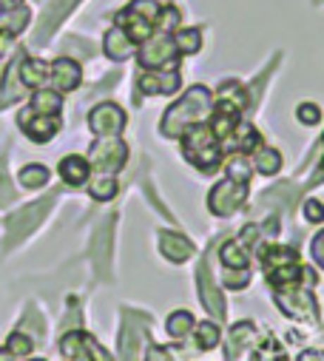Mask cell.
Wrapping results in <instances>:
<instances>
[{"label":"cell","instance_id":"cell-11","mask_svg":"<svg viewBox=\"0 0 324 361\" xmlns=\"http://www.w3.org/2000/svg\"><path fill=\"white\" fill-rule=\"evenodd\" d=\"M145 319L142 316H134V313H125L123 319V333H120V355L125 361H139V344L145 338Z\"/></svg>","mask_w":324,"mask_h":361},{"label":"cell","instance_id":"cell-13","mask_svg":"<svg viewBox=\"0 0 324 361\" xmlns=\"http://www.w3.org/2000/svg\"><path fill=\"white\" fill-rule=\"evenodd\" d=\"M180 71L174 68H156V71H145L139 77V92L145 94H174L177 88H180Z\"/></svg>","mask_w":324,"mask_h":361},{"label":"cell","instance_id":"cell-6","mask_svg":"<svg viewBox=\"0 0 324 361\" xmlns=\"http://www.w3.org/2000/svg\"><path fill=\"white\" fill-rule=\"evenodd\" d=\"M128 159V145L120 137H100L89 151V165H94L100 173H117Z\"/></svg>","mask_w":324,"mask_h":361},{"label":"cell","instance_id":"cell-9","mask_svg":"<svg viewBox=\"0 0 324 361\" xmlns=\"http://www.w3.org/2000/svg\"><path fill=\"white\" fill-rule=\"evenodd\" d=\"M89 128L97 137H117L125 128V111L117 103H100L89 114Z\"/></svg>","mask_w":324,"mask_h":361},{"label":"cell","instance_id":"cell-25","mask_svg":"<svg viewBox=\"0 0 324 361\" xmlns=\"http://www.w3.org/2000/svg\"><path fill=\"white\" fill-rule=\"evenodd\" d=\"M18 179H20L23 188H43L49 183V168L46 165H26L18 173Z\"/></svg>","mask_w":324,"mask_h":361},{"label":"cell","instance_id":"cell-22","mask_svg":"<svg viewBox=\"0 0 324 361\" xmlns=\"http://www.w3.org/2000/svg\"><path fill=\"white\" fill-rule=\"evenodd\" d=\"M32 111H37V114H60V109H63V94L60 92H35V97H32V106H29Z\"/></svg>","mask_w":324,"mask_h":361},{"label":"cell","instance_id":"cell-19","mask_svg":"<svg viewBox=\"0 0 324 361\" xmlns=\"http://www.w3.org/2000/svg\"><path fill=\"white\" fill-rule=\"evenodd\" d=\"M89 159H83V157H77V154H68V157H63L60 159V176H63V183H68V185H83L86 179H89Z\"/></svg>","mask_w":324,"mask_h":361},{"label":"cell","instance_id":"cell-10","mask_svg":"<svg viewBox=\"0 0 324 361\" xmlns=\"http://www.w3.org/2000/svg\"><path fill=\"white\" fill-rule=\"evenodd\" d=\"M18 123H20V128L26 131V137L32 142H49L60 131V117L57 114H37L32 109H23Z\"/></svg>","mask_w":324,"mask_h":361},{"label":"cell","instance_id":"cell-37","mask_svg":"<svg viewBox=\"0 0 324 361\" xmlns=\"http://www.w3.org/2000/svg\"><path fill=\"white\" fill-rule=\"evenodd\" d=\"M12 40H15V32H9V29H4V26H0V57H4V54L9 51Z\"/></svg>","mask_w":324,"mask_h":361},{"label":"cell","instance_id":"cell-34","mask_svg":"<svg viewBox=\"0 0 324 361\" xmlns=\"http://www.w3.org/2000/svg\"><path fill=\"white\" fill-rule=\"evenodd\" d=\"M12 200H15V191H12L9 179H6V165L0 162V205H4V202H12Z\"/></svg>","mask_w":324,"mask_h":361},{"label":"cell","instance_id":"cell-16","mask_svg":"<svg viewBox=\"0 0 324 361\" xmlns=\"http://www.w3.org/2000/svg\"><path fill=\"white\" fill-rule=\"evenodd\" d=\"M256 344V324L254 322H242L230 330V338H228V361H236L248 347Z\"/></svg>","mask_w":324,"mask_h":361},{"label":"cell","instance_id":"cell-35","mask_svg":"<svg viewBox=\"0 0 324 361\" xmlns=\"http://www.w3.org/2000/svg\"><path fill=\"white\" fill-rule=\"evenodd\" d=\"M304 216H307L310 222H324V205L316 202V200H307V202H304Z\"/></svg>","mask_w":324,"mask_h":361},{"label":"cell","instance_id":"cell-32","mask_svg":"<svg viewBox=\"0 0 324 361\" xmlns=\"http://www.w3.org/2000/svg\"><path fill=\"white\" fill-rule=\"evenodd\" d=\"M248 282H251V274H248V267H242V270H228V276H225V285L228 288H248Z\"/></svg>","mask_w":324,"mask_h":361},{"label":"cell","instance_id":"cell-21","mask_svg":"<svg viewBox=\"0 0 324 361\" xmlns=\"http://www.w3.org/2000/svg\"><path fill=\"white\" fill-rule=\"evenodd\" d=\"M219 256H222V264H225L228 270H230V267H236V270L248 267V250H245V242H242V239L228 242V245L219 250Z\"/></svg>","mask_w":324,"mask_h":361},{"label":"cell","instance_id":"cell-4","mask_svg":"<svg viewBox=\"0 0 324 361\" xmlns=\"http://www.w3.org/2000/svg\"><path fill=\"white\" fill-rule=\"evenodd\" d=\"M177 57H180V49L174 43V37L166 32V35H156V37H148L137 54L139 66L148 68V71H156V68H174L177 66Z\"/></svg>","mask_w":324,"mask_h":361},{"label":"cell","instance_id":"cell-15","mask_svg":"<svg viewBox=\"0 0 324 361\" xmlns=\"http://www.w3.org/2000/svg\"><path fill=\"white\" fill-rule=\"evenodd\" d=\"M49 205H51V200H46V202H32V205H26V208H20L15 216H9V233H12V239H18V236H23V233H29L37 222H40V216L49 211Z\"/></svg>","mask_w":324,"mask_h":361},{"label":"cell","instance_id":"cell-17","mask_svg":"<svg viewBox=\"0 0 324 361\" xmlns=\"http://www.w3.org/2000/svg\"><path fill=\"white\" fill-rule=\"evenodd\" d=\"M159 247H162V256L171 259V262H185L194 253V245L185 236L171 233V231H162L159 233Z\"/></svg>","mask_w":324,"mask_h":361},{"label":"cell","instance_id":"cell-7","mask_svg":"<svg viewBox=\"0 0 324 361\" xmlns=\"http://www.w3.org/2000/svg\"><path fill=\"white\" fill-rule=\"evenodd\" d=\"M60 353H63L66 361H111L108 350L100 347V344L94 341V336L80 333V330L63 336V341H60Z\"/></svg>","mask_w":324,"mask_h":361},{"label":"cell","instance_id":"cell-24","mask_svg":"<svg viewBox=\"0 0 324 361\" xmlns=\"http://www.w3.org/2000/svg\"><path fill=\"white\" fill-rule=\"evenodd\" d=\"M191 327H194V316H191L188 310H177V313H171L168 322H166V330H168L171 338H185V336L191 333Z\"/></svg>","mask_w":324,"mask_h":361},{"label":"cell","instance_id":"cell-23","mask_svg":"<svg viewBox=\"0 0 324 361\" xmlns=\"http://www.w3.org/2000/svg\"><path fill=\"white\" fill-rule=\"evenodd\" d=\"M279 168H282V154H279L276 148L259 145V148H256V171L265 173V176H273Z\"/></svg>","mask_w":324,"mask_h":361},{"label":"cell","instance_id":"cell-36","mask_svg":"<svg viewBox=\"0 0 324 361\" xmlns=\"http://www.w3.org/2000/svg\"><path fill=\"white\" fill-rule=\"evenodd\" d=\"M313 259H316V262L324 267V231H321V233L313 239Z\"/></svg>","mask_w":324,"mask_h":361},{"label":"cell","instance_id":"cell-18","mask_svg":"<svg viewBox=\"0 0 324 361\" xmlns=\"http://www.w3.org/2000/svg\"><path fill=\"white\" fill-rule=\"evenodd\" d=\"M106 54L111 57V60H117V63H123V60H128L131 54H134V40L120 29V26H114V29H108L106 32Z\"/></svg>","mask_w":324,"mask_h":361},{"label":"cell","instance_id":"cell-26","mask_svg":"<svg viewBox=\"0 0 324 361\" xmlns=\"http://www.w3.org/2000/svg\"><path fill=\"white\" fill-rule=\"evenodd\" d=\"M89 194H92L97 202H108V200H114V197H117V183H114V176H108V173L97 176L94 183L89 185Z\"/></svg>","mask_w":324,"mask_h":361},{"label":"cell","instance_id":"cell-33","mask_svg":"<svg viewBox=\"0 0 324 361\" xmlns=\"http://www.w3.org/2000/svg\"><path fill=\"white\" fill-rule=\"evenodd\" d=\"M177 23H180V12H177V6H168V9H159L156 26H159L162 32H168V29H174Z\"/></svg>","mask_w":324,"mask_h":361},{"label":"cell","instance_id":"cell-8","mask_svg":"<svg viewBox=\"0 0 324 361\" xmlns=\"http://www.w3.org/2000/svg\"><path fill=\"white\" fill-rule=\"evenodd\" d=\"M310 288V285H307ZM276 305L282 313H287L290 319L299 322H313L316 319V302L310 296V290H304V285H290V288H279L276 290Z\"/></svg>","mask_w":324,"mask_h":361},{"label":"cell","instance_id":"cell-42","mask_svg":"<svg viewBox=\"0 0 324 361\" xmlns=\"http://www.w3.org/2000/svg\"><path fill=\"white\" fill-rule=\"evenodd\" d=\"M32 361H43V358H32Z\"/></svg>","mask_w":324,"mask_h":361},{"label":"cell","instance_id":"cell-3","mask_svg":"<svg viewBox=\"0 0 324 361\" xmlns=\"http://www.w3.org/2000/svg\"><path fill=\"white\" fill-rule=\"evenodd\" d=\"M156 18H159V4H156V0H134L128 9H123L117 15V26L134 43H145L148 37H154Z\"/></svg>","mask_w":324,"mask_h":361},{"label":"cell","instance_id":"cell-38","mask_svg":"<svg viewBox=\"0 0 324 361\" xmlns=\"http://www.w3.org/2000/svg\"><path fill=\"white\" fill-rule=\"evenodd\" d=\"M148 361H174L166 350H162V347H151V353H148Z\"/></svg>","mask_w":324,"mask_h":361},{"label":"cell","instance_id":"cell-12","mask_svg":"<svg viewBox=\"0 0 324 361\" xmlns=\"http://www.w3.org/2000/svg\"><path fill=\"white\" fill-rule=\"evenodd\" d=\"M197 288H199V296H202L205 310H208L213 319H225V299H222L219 288H216V285H213V279H211L208 259H202V262H199V267H197Z\"/></svg>","mask_w":324,"mask_h":361},{"label":"cell","instance_id":"cell-41","mask_svg":"<svg viewBox=\"0 0 324 361\" xmlns=\"http://www.w3.org/2000/svg\"><path fill=\"white\" fill-rule=\"evenodd\" d=\"M0 361H20V358H18V355H12V353L4 347V350H0Z\"/></svg>","mask_w":324,"mask_h":361},{"label":"cell","instance_id":"cell-29","mask_svg":"<svg viewBox=\"0 0 324 361\" xmlns=\"http://www.w3.org/2000/svg\"><path fill=\"white\" fill-rule=\"evenodd\" d=\"M32 338L26 336V333H12L9 336V341H6V350L12 353V355H18V358H23V355H29L32 353Z\"/></svg>","mask_w":324,"mask_h":361},{"label":"cell","instance_id":"cell-2","mask_svg":"<svg viewBox=\"0 0 324 361\" xmlns=\"http://www.w3.org/2000/svg\"><path fill=\"white\" fill-rule=\"evenodd\" d=\"M182 154L191 165H197L202 173H213L222 165V142L216 140L213 128L199 123L194 128H188L182 137Z\"/></svg>","mask_w":324,"mask_h":361},{"label":"cell","instance_id":"cell-30","mask_svg":"<svg viewBox=\"0 0 324 361\" xmlns=\"http://www.w3.org/2000/svg\"><path fill=\"white\" fill-rule=\"evenodd\" d=\"M228 179H236V183H248V179H251V165L242 159V157H233L228 162Z\"/></svg>","mask_w":324,"mask_h":361},{"label":"cell","instance_id":"cell-31","mask_svg":"<svg viewBox=\"0 0 324 361\" xmlns=\"http://www.w3.org/2000/svg\"><path fill=\"white\" fill-rule=\"evenodd\" d=\"M296 117H299V123H304V126H316V123L321 120V111H318V106H313V103H301V106L296 109Z\"/></svg>","mask_w":324,"mask_h":361},{"label":"cell","instance_id":"cell-27","mask_svg":"<svg viewBox=\"0 0 324 361\" xmlns=\"http://www.w3.org/2000/svg\"><path fill=\"white\" fill-rule=\"evenodd\" d=\"M174 43L182 54H197L202 49V35H199V29H180L174 35Z\"/></svg>","mask_w":324,"mask_h":361},{"label":"cell","instance_id":"cell-1","mask_svg":"<svg viewBox=\"0 0 324 361\" xmlns=\"http://www.w3.org/2000/svg\"><path fill=\"white\" fill-rule=\"evenodd\" d=\"M211 111H213L211 92L205 85H194L180 103H174L166 111V117L159 123V131H162V137H182L188 128L205 123L211 117Z\"/></svg>","mask_w":324,"mask_h":361},{"label":"cell","instance_id":"cell-20","mask_svg":"<svg viewBox=\"0 0 324 361\" xmlns=\"http://www.w3.org/2000/svg\"><path fill=\"white\" fill-rule=\"evenodd\" d=\"M49 71H51V66H46L37 57H23L20 60V82L29 85V88H40L49 80Z\"/></svg>","mask_w":324,"mask_h":361},{"label":"cell","instance_id":"cell-28","mask_svg":"<svg viewBox=\"0 0 324 361\" xmlns=\"http://www.w3.org/2000/svg\"><path fill=\"white\" fill-rule=\"evenodd\" d=\"M197 341H199L202 350H213V347L219 344V327H216L213 322H202V324L197 327Z\"/></svg>","mask_w":324,"mask_h":361},{"label":"cell","instance_id":"cell-14","mask_svg":"<svg viewBox=\"0 0 324 361\" xmlns=\"http://www.w3.org/2000/svg\"><path fill=\"white\" fill-rule=\"evenodd\" d=\"M51 82H54V92H74V88L80 85V77H83V71H80V66L68 57H60L51 63V71H49Z\"/></svg>","mask_w":324,"mask_h":361},{"label":"cell","instance_id":"cell-40","mask_svg":"<svg viewBox=\"0 0 324 361\" xmlns=\"http://www.w3.org/2000/svg\"><path fill=\"white\" fill-rule=\"evenodd\" d=\"M20 9V0H0V12H15Z\"/></svg>","mask_w":324,"mask_h":361},{"label":"cell","instance_id":"cell-5","mask_svg":"<svg viewBox=\"0 0 324 361\" xmlns=\"http://www.w3.org/2000/svg\"><path fill=\"white\" fill-rule=\"evenodd\" d=\"M248 200V183H236V179H222L213 185V191L208 194V208L216 216H230L236 214Z\"/></svg>","mask_w":324,"mask_h":361},{"label":"cell","instance_id":"cell-39","mask_svg":"<svg viewBox=\"0 0 324 361\" xmlns=\"http://www.w3.org/2000/svg\"><path fill=\"white\" fill-rule=\"evenodd\" d=\"M299 361H324V353L321 350H304L299 355Z\"/></svg>","mask_w":324,"mask_h":361}]
</instances>
